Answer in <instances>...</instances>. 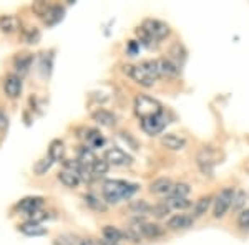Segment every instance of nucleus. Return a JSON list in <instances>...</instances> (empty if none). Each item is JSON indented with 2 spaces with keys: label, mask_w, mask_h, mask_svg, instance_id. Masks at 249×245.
Wrapping results in <instances>:
<instances>
[{
  "label": "nucleus",
  "mask_w": 249,
  "mask_h": 245,
  "mask_svg": "<svg viewBox=\"0 0 249 245\" xmlns=\"http://www.w3.org/2000/svg\"><path fill=\"white\" fill-rule=\"evenodd\" d=\"M166 204L170 206V209H175V211H186V209H190L193 206L191 200L178 199V197H168Z\"/></svg>",
  "instance_id": "nucleus-28"
},
{
  "label": "nucleus",
  "mask_w": 249,
  "mask_h": 245,
  "mask_svg": "<svg viewBox=\"0 0 249 245\" xmlns=\"http://www.w3.org/2000/svg\"><path fill=\"white\" fill-rule=\"evenodd\" d=\"M108 167H110V164L107 163L105 159H95V163L91 164V172H93V176H105L108 172Z\"/></svg>",
  "instance_id": "nucleus-31"
},
{
  "label": "nucleus",
  "mask_w": 249,
  "mask_h": 245,
  "mask_svg": "<svg viewBox=\"0 0 249 245\" xmlns=\"http://www.w3.org/2000/svg\"><path fill=\"white\" fill-rule=\"evenodd\" d=\"M58 180L65 187H78V184H80V180H82V179H80L78 172L70 171V169H63L58 174Z\"/></svg>",
  "instance_id": "nucleus-17"
},
{
  "label": "nucleus",
  "mask_w": 249,
  "mask_h": 245,
  "mask_svg": "<svg viewBox=\"0 0 249 245\" xmlns=\"http://www.w3.org/2000/svg\"><path fill=\"white\" fill-rule=\"evenodd\" d=\"M166 123H168L166 116H164V113H161L158 116H153V118L143 119V121H142V130L146 132V134L156 136V134H160V132L164 130Z\"/></svg>",
  "instance_id": "nucleus-6"
},
{
  "label": "nucleus",
  "mask_w": 249,
  "mask_h": 245,
  "mask_svg": "<svg viewBox=\"0 0 249 245\" xmlns=\"http://www.w3.org/2000/svg\"><path fill=\"white\" fill-rule=\"evenodd\" d=\"M32 62H34V57H32L30 53H22L18 55L17 58L14 60V65H15V70L18 71V73H27L29 71V68L32 66Z\"/></svg>",
  "instance_id": "nucleus-20"
},
{
  "label": "nucleus",
  "mask_w": 249,
  "mask_h": 245,
  "mask_svg": "<svg viewBox=\"0 0 249 245\" xmlns=\"http://www.w3.org/2000/svg\"><path fill=\"white\" fill-rule=\"evenodd\" d=\"M18 27H20V22L17 17H14V15H3V17H0V29L3 32H7V33L15 32Z\"/></svg>",
  "instance_id": "nucleus-22"
},
{
  "label": "nucleus",
  "mask_w": 249,
  "mask_h": 245,
  "mask_svg": "<svg viewBox=\"0 0 249 245\" xmlns=\"http://www.w3.org/2000/svg\"><path fill=\"white\" fill-rule=\"evenodd\" d=\"M211 200H213L211 196H203L201 199L196 200V204L193 206V214H191L193 219H198V217H203L206 214L208 209L211 206Z\"/></svg>",
  "instance_id": "nucleus-18"
},
{
  "label": "nucleus",
  "mask_w": 249,
  "mask_h": 245,
  "mask_svg": "<svg viewBox=\"0 0 249 245\" xmlns=\"http://www.w3.org/2000/svg\"><path fill=\"white\" fill-rule=\"evenodd\" d=\"M43 219H47V212H43L42 209L40 211H35L29 214V222H35V224H40Z\"/></svg>",
  "instance_id": "nucleus-37"
},
{
  "label": "nucleus",
  "mask_w": 249,
  "mask_h": 245,
  "mask_svg": "<svg viewBox=\"0 0 249 245\" xmlns=\"http://www.w3.org/2000/svg\"><path fill=\"white\" fill-rule=\"evenodd\" d=\"M95 156H93V152H91L90 147H82L80 149V156H78V161L83 164V166H87V167H91V164L95 163Z\"/></svg>",
  "instance_id": "nucleus-32"
},
{
  "label": "nucleus",
  "mask_w": 249,
  "mask_h": 245,
  "mask_svg": "<svg viewBox=\"0 0 249 245\" xmlns=\"http://www.w3.org/2000/svg\"><path fill=\"white\" fill-rule=\"evenodd\" d=\"M102 245H116V244H111V242H107V240H105V242H103Z\"/></svg>",
  "instance_id": "nucleus-42"
},
{
  "label": "nucleus",
  "mask_w": 249,
  "mask_h": 245,
  "mask_svg": "<svg viewBox=\"0 0 249 245\" xmlns=\"http://www.w3.org/2000/svg\"><path fill=\"white\" fill-rule=\"evenodd\" d=\"M83 200H85V204L90 209H93V211H98V212H105L107 211V204L103 202L102 199L98 197V196L95 194H85L83 196Z\"/></svg>",
  "instance_id": "nucleus-24"
},
{
  "label": "nucleus",
  "mask_w": 249,
  "mask_h": 245,
  "mask_svg": "<svg viewBox=\"0 0 249 245\" xmlns=\"http://www.w3.org/2000/svg\"><path fill=\"white\" fill-rule=\"evenodd\" d=\"M105 161L108 164H113V166H118V167H124V166H130L133 163L130 154H126L123 149L120 147H111L105 152Z\"/></svg>",
  "instance_id": "nucleus-7"
},
{
  "label": "nucleus",
  "mask_w": 249,
  "mask_h": 245,
  "mask_svg": "<svg viewBox=\"0 0 249 245\" xmlns=\"http://www.w3.org/2000/svg\"><path fill=\"white\" fill-rule=\"evenodd\" d=\"M173 182H171V179H168V178H160V179H156L151 182V186H150V192L151 194H158V196H164V194H171V191H173Z\"/></svg>",
  "instance_id": "nucleus-13"
},
{
  "label": "nucleus",
  "mask_w": 249,
  "mask_h": 245,
  "mask_svg": "<svg viewBox=\"0 0 249 245\" xmlns=\"http://www.w3.org/2000/svg\"><path fill=\"white\" fill-rule=\"evenodd\" d=\"M63 154H65V146L60 139H55V141L50 143V147H48V156L53 159V163H58V161L63 159Z\"/></svg>",
  "instance_id": "nucleus-21"
},
{
  "label": "nucleus",
  "mask_w": 249,
  "mask_h": 245,
  "mask_svg": "<svg viewBox=\"0 0 249 245\" xmlns=\"http://www.w3.org/2000/svg\"><path fill=\"white\" fill-rule=\"evenodd\" d=\"M52 164H53V159H52L50 156H47V158H42L40 161H37V163H35V166H34L35 174L43 176L52 167Z\"/></svg>",
  "instance_id": "nucleus-29"
},
{
  "label": "nucleus",
  "mask_w": 249,
  "mask_h": 245,
  "mask_svg": "<svg viewBox=\"0 0 249 245\" xmlns=\"http://www.w3.org/2000/svg\"><path fill=\"white\" fill-rule=\"evenodd\" d=\"M140 50V42H135V40H131L130 43H128V53L130 55H136V51Z\"/></svg>",
  "instance_id": "nucleus-40"
},
{
  "label": "nucleus",
  "mask_w": 249,
  "mask_h": 245,
  "mask_svg": "<svg viewBox=\"0 0 249 245\" xmlns=\"http://www.w3.org/2000/svg\"><path fill=\"white\" fill-rule=\"evenodd\" d=\"M93 121H96L100 126H107V128H113L116 124V116L113 113H110L108 110H96L91 114Z\"/></svg>",
  "instance_id": "nucleus-14"
},
{
  "label": "nucleus",
  "mask_w": 249,
  "mask_h": 245,
  "mask_svg": "<svg viewBox=\"0 0 249 245\" xmlns=\"http://www.w3.org/2000/svg\"><path fill=\"white\" fill-rule=\"evenodd\" d=\"M143 29L150 33V37L155 40V42H160V40H164L166 37H170L171 29L168 23L161 22V20L156 18H146L143 20Z\"/></svg>",
  "instance_id": "nucleus-4"
},
{
  "label": "nucleus",
  "mask_w": 249,
  "mask_h": 245,
  "mask_svg": "<svg viewBox=\"0 0 249 245\" xmlns=\"http://www.w3.org/2000/svg\"><path fill=\"white\" fill-rule=\"evenodd\" d=\"M138 220V227H140V232H142L143 237H146V239H156V237H160L163 234L161 227L158 226V224H151V222H142L140 219Z\"/></svg>",
  "instance_id": "nucleus-16"
},
{
  "label": "nucleus",
  "mask_w": 249,
  "mask_h": 245,
  "mask_svg": "<svg viewBox=\"0 0 249 245\" xmlns=\"http://www.w3.org/2000/svg\"><path fill=\"white\" fill-rule=\"evenodd\" d=\"M85 141L90 146V149H98L105 144V138L96 130H90V134H85Z\"/></svg>",
  "instance_id": "nucleus-25"
},
{
  "label": "nucleus",
  "mask_w": 249,
  "mask_h": 245,
  "mask_svg": "<svg viewBox=\"0 0 249 245\" xmlns=\"http://www.w3.org/2000/svg\"><path fill=\"white\" fill-rule=\"evenodd\" d=\"M40 38V33H38V30H35V29H30L29 32L25 33V40L29 43H37V40Z\"/></svg>",
  "instance_id": "nucleus-39"
},
{
  "label": "nucleus",
  "mask_w": 249,
  "mask_h": 245,
  "mask_svg": "<svg viewBox=\"0 0 249 245\" xmlns=\"http://www.w3.org/2000/svg\"><path fill=\"white\" fill-rule=\"evenodd\" d=\"M135 113L140 116V119H148L163 113V106L158 99L151 98L148 95H138L135 98Z\"/></svg>",
  "instance_id": "nucleus-3"
},
{
  "label": "nucleus",
  "mask_w": 249,
  "mask_h": 245,
  "mask_svg": "<svg viewBox=\"0 0 249 245\" xmlns=\"http://www.w3.org/2000/svg\"><path fill=\"white\" fill-rule=\"evenodd\" d=\"M20 232L29 237H42V235H47V229L42 227L40 224H35V222H25L20 226Z\"/></svg>",
  "instance_id": "nucleus-19"
},
{
  "label": "nucleus",
  "mask_w": 249,
  "mask_h": 245,
  "mask_svg": "<svg viewBox=\"0 0 249 245\" xmlns=\"http://www.w3.org/2000/svg\"><path fill=\"white\" fill-rule=\"evenodd\" d=\"M3 90L9 98H17L22 93V80L17 75H9L3 82Z\"/></svg>",
  "instance_id": "nucleus-9"
},
{
  "label": "nucleus",
  "mask_w": 249,
  "mask_h": 245,
  "mask_svg": "<svg viewBox=\"0 0 249 245\" xmlns=\"http://www.w3.org/2000/svg\"><path fill=\"white\" fill-rule=\"evenodd\" d=\"M80 245H93V242H91V240H82Z\"/></svg>",
  "instance_id": "nucleus-41"
},
{
  "label": "nucleus",
  "mask_w": 249,
  "mask_h": 245,
  "mask_svg": "<svg viewBox=\"0 0 249 245\" xmlns=\"http://www.w3.org/2000/svg\"><path fill=\"white\" fill-rule=\"evenodd\" d=\"M170 206H168L166 202L163 204H156V206L151 207V214H153L156 219H163V217H166L168 214H170Z\"/></svg>",
  "instance_id": "nucleus-34"
},
{
  "label": "nucleus",
  "mask_w": 249,
  "mask_h": 245,
  "mask_svg": "<svg viewBox=\"0 0 249 245\" xmlns=\"http://www.w3.org/2000/svg\"><path fill=\"white\" fill-rule=\"evenodd\" d=\"M232 197H234V189L232 187H224L223 191L216 196V200H214V217L216 219H221V217L226 215V212L230 211V207L232 204Z\"/></svg>",
  "instance_id": "nucleus-5"
},
{
  "label": "nucleus",
  "mask_w": 249,
  "mask_h": 245,
  "mask_svg": "<svg viewBox=\"0 0 249 245\" xmlns=\"http://www.w3.org/2000/svg\"><path fill=\"white\" fill-rule=\"evenodd\" d=\"M130 211L133 212V214H136V215H143V214L151 212V206L146 202V200L140 199V200H135V202L130 204Z\"/></svg>",
  "instance_id": "nucleus-27"
},
{
  "label": "nucleus",
  "mask_w": 249,
  "mask_h": 245,
  "mask_svg": "<svg viewBox=\"0 0 249 245\" xmlns=\"http://www.w3.org/2000/svg\"><path fill=\"white\" fill-rule=\"evenodd\" d=\"M193 222H195V219H193L191 215H186V214H176L168 219V229H171V230H184V229H190L193 227Z\"/></svg>",
  "instance_id": "nucleus-8"
},
{
  "label": "nucleus",
  "mask_w": 249,
  "mask_h": 245,
  "mask_svg": "<svg viewBox=\"0 0 249 245\" xmlns=\"http://www.w3.org/2000/svg\"><path fill=\"white\" fill-rule=\"evenodd\" d=\"M161 144L170 151H181L186 147V139L178 134H164L161 138Z\"/></svg>",
  "instance_id": "nucleus-11"
},
{
  "label": "nucleus",
  "mask_w": 249,
  "mask_h": 245,
  "mask_svg": "<svg viewBox=\"0 0 249 245\" xmlns=\"http://www.w3.org/2000/svg\"><path fill=\"white\" fill-rule=\"evenodd\" d=\"M136 191H138L136 184H130V182H124V180H118V179L107 180L102 189L103 199H105L108 204H116L122 199H130Z\"/></svg>",
  "instance_id": "nucleus-1"
},
{
  "label": "nucleus",
  "mask_w": 249,
  "mask_h": 245,
  "mask_svg": "<svg viewBox=\"0 0 249 245\" xmlns=\"http://www.w3.org/2000/svg\"><path fill=\"white\" fill-rule=\"evenodd\" d=\"M238 224L239 227L243 229H249V209H246V211H243L238 217Z\"/></svg>",
  "instance_id": "nucleus-38"
},
{
  "label": "nucleus",
  "mask_w": 249,
  "mask_h": 245,
  "mask_svg": "<svg viewBox=\"0 0 249 245\" xmlns=\"http://www.w3.org/2000/svg\"><path fill=\"white\" fill-rule=\"evenodd\" d=\"M103 237H105L107 242L118 244L120 240L123 239V230H120L118 227H113V226H107V227H103Z\"/></svg>",
  "instance_id": "nucleus-23"
},
{
  "label": "nucleus",
  "mask_w": 249,
  "mask_h": 245,
  "mask_svg": "<svg viewBox=\"0 0 249 245\" xmlns=\"http://www.w3.org/2000/svg\"><path fill=\"white\" fill-rule=\"evenodd\" d=\"M131 78L135 80L138 85L142 86H153L155 82L158 80L160 71H158V63L156 60H148V62H143L140 65L133 66L131 70Z\"/></svg>",
  "instance_id": "nucleus-2"
},
{
  "label": "nucleus",
  "mask_w": 249,
  "mask_h": 245,
  "mask_svg": "<svg viewBox=\"0 0 249 245\" xmlns=\"http://www.w3.org/2000/svg\"><path fill=\"white\" fill-rule=\"evenodd\" d=\"M43 206V199L42 197H25V199H22L18 202V209L20 211H23V212H27V215L32 214V212H35V211H40Z\"/></svg>",
  "instance_id": "nucleus-15"
},
{
  "label": "nucleus",
  "mask_w": 249,
  "mask_h": 245,
  "mask_svg": "<svg viewBox=\"0 0 249 245\" xmlns=\"http://www.w3.org/2000/svg\"><path fill=\"white\" fill-rule=\"evenodd\" d=\"M190 192H191V187L188 186V184H176L175 187H173V191H171V196L170 197H178V199H188V196H190Z\"/></svg>",
  "instance_id": "nucleus-30"
},
{
  "label": "nucleus",
  "mask_w": 249,
  "mask_h": 245,
  "mask_svg": "<svg viewBox=\"0 0 249 245\" xmlns=\"http://www.w3.org/2000/svg\"><path fill=\"white\" fill-rule=\"evenodd\" d=\"M135 33H136V37L140 38V42H142L143 45H146V47H151V42H155V40L150 37V33H148L143 27H138V29L135 30Z\"/></svg>",
  "instance_id": "nucleus-36"
},
{
  "label": "nucleus",
  "mask_w": 249,
  "mask_h": 245,
  "mask_svg": "<svg viewBox=\"0 0 249 245\" xmlns=\"http://www.w3.org/2000/svg\"><path fill=\"white\" fill-rule=\"evenodd\" d=\"M158 63V71L160 76H168V78H176L179 75V66L176 65L170 58H160L156 60Z\"/></svg>",
  "instance_id": "nucleus-10"
},
{
  "label": "nucleus",
  "mask_w": 249,
  "mask_h": 245,
  "mask_svg": "<svg viewBox=\"0 0 249 245\" xmlns=\"http://www.w3.org/2000/svg\"><path fill=\"white\" fill-rule=\"evenodd\" d=\"M246 204V192L244 191H234V197H232V211H241Z\"/></svg>",
  "instance_id": "nucleus-33"
},
{
  "label": "nucleus",
  "mask_w": 249,
  "mask_h": 245,
  "mask_svg": "<svg viewBox=\"0 0 249 245\" xmlns=\"http://www.w3.org/2000/svg\"><path fill=\"white\" fill-rule=\"evenodd\" d=\"M63 14H65V9L60 5H52V7H47L45 12L42 14L43 20H45L47 25H55L58 23L60 20L63 18Z\"/></svg>",
  "instance_id": "nucleus-12"
},
{
  "label": "nucleus",
  "mask_w": 249,
  "mask_h": 245,
  "mask_svg": "<svg viewBox=\"0 0 249 245\" xmlns=\"http://www.w3.org/2000/svg\"><path fill=\"white\" fill-rule=\"evenodd\" d=\"M55 245H75L77 244V235L73 234H60L55 239Z\"/></svg>",
  "instance_id": "nucleus-35"
},
{
  "label": "nucleus",
  "mask_w": 249,
  "mask_h": 245,
  "mask_svg": "<svg viewBox=\"0 0 249 245\" xmlns=\"http://www.w3.org/2000/svg\"><path fill=\"white\" fill-rule=\"evenodd\" d=\"M170 55H171L170 60H173V62H175L176 65L179 66V63H183L184 58H186V50L183 48V45H179V43H175V45L170 48Z\"/></svg>",
  "instance_id": "nucleus-26"
}]
</instances>
